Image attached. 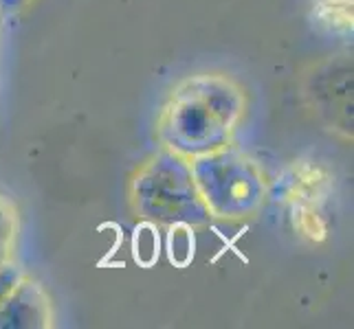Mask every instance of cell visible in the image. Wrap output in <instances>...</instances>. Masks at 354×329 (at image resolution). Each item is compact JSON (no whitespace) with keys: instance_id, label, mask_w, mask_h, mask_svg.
Wrapping results in <instances>:
<instances>
[{"instance_id":"obj_2","label":"cell","mask_w":354,"mask_h":329,"mask_svg":"<svg viewBox=\"0 0 354 329\" xmlns=\"http://www.w3.org/2000/svg\"><path fill=\"white\" fill-rule=\"evenodd\" d=\"M132 209L154 226H207L214 215L201 198L189 158L163 150L145 163L130 185Z\"/></svg>"},{"instance_id":"obj_9","label":"cell","mask_w":354,"mask_h":329,"mask_svg":"<svg viewBox=\"0 0 354 329\" xmlns=\"http://www.w3.org/2000/svg\"><path fill=\"white\" fill-rule=\"evenodd\" d=\"M16 226H18V219H16L14 204H11L7 198L0 196V239L14 243Z\"/></svg>"},{"instance_id":"obj_8","label":"cell","mask_w":354,"mask_h":329,"mask_svg":"<svg viewBox=\"0 0 354 329\" xmlns=\"http://www.w3.org/2000/svg\"><path fill=\"white\" fill-rule=\"evenodd\" d=\"M24 275L20 270V266L11 263V261H5L0 266V308H3V303L7 301V297L14 292V288L22 281Z\"/></svg>"},{"instance_id":"obj_11","label":"cell","mask_w":354,"mask_h":329,"mask_svg":"<svg viewBox=\"0 0 354 329\" xmlns=\"http://www.w3.org/2000/svg\"><path fill=\"white\" fill-rule=\"evenodd\" d=\"M9 250H11V241L0 239V266L5 261H9Z\"/></svg>"},{"instance_id":"obj_6","label":"cell","mask_w":354,"mask_h":329,"mask_svg":"<svg viewBox=\"0 0 354 329\" xmlns=\"http://www.w3.org/2000/svg\"><path fill=\"white\" fill-rule=\"evenodd\" d=\"M194 255V237H192V226L176 224L169 226V257L174 263L185 266Z\"/></svg>"},{"instance_id":"obj_10","label":"cell","mask_w":354,"mask_h":329,"mask_svg":"<svg viewBox=\"0 0 354 329\" xmlns=\"http://www.w3.org/2000/svg\"><path fill=\"white\" fill-rule=\"evenodd\" d=\"M33 0H0V14L3 16H14L24 7H29Z\"/></svg>"},{"instance_id":"obj_1","label":"cell","mask_w":354,"mask_h":329,"mask_svg":"<svg viewBox=\"0 0 354 329\" xmlns=\"http://www.w3.org/2000/svg\"><path fill=\"white\" fill-rule=\"evenodd\" d=\"M244 106V92L229 77L218 72L192 75L172 90L158 114V141L185 158L216 152L231 145Z\"/></svg>"},{"instance_id":"obj_7","label":"cell","mask_w":354,"mask_h":329,"mask_svg":"<svg viewBox=\"0 0 354 329\" xmlns=\"http://www.w3.org/2000/svg\"><path fill=\"white\" fill-rule=\"evenodd\" d=\"M158 255V237L154 233V224L145 222L134 235V257L143 266H150Z\"/></svg>"},{"instance_id":"obj_5","label":"cell","mask_w":354,"mask_h":329,"mask_svg":"<svg viewBox=\"0 0 354 329\" xmlns=\"http://www.w3.org/2000/svg\"><path fill=\"white\" fill-rule=\"evenodd\" d=\"M315 11L322 24L330 29H352V0H315Z\"/></svg>"},{"instance_id":"obj_3","label":"cell","mask_w":354,"mask_h":329,"mask_svg":"<svg viewBox=\"0 0 354 329\" xmlns=\"http://www.w3.org/2000/svg\"><path fill=\"white\" fill-rule=\"evenodd\" d=\"M194 182L214 217L247 219L260 211L266 182L260 165L231 145L189 158Z\"/></svg>"},{"instance_id":"obj_4","label":"cell","mask_w":354,"mask_h":329,"mask_svg":"<svg viewBox=\"0 0 354 329\" xmlns=\"http://www.w3.org/2000/svg\"><path fill=\"white\" fill-rule=\"evenodd\" d=\"M51 323V301L31 279H22L0 308V329H44Z\"/></svg>"}]
</instances>
